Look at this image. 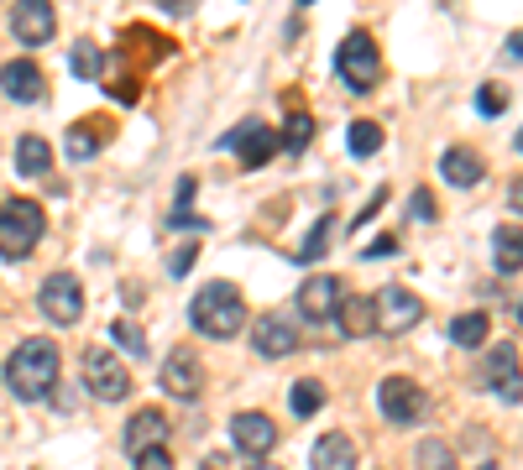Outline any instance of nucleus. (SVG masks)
I'll return each instance as SVG.
<instances>
[{
  "instance_id": "35",
  "label": "nucleus",
  "mask_w": 523,
  "mask_h": 470,
  "mask_svg": "<svg viewBox=\"0 0 523 470\" xmlns=\"http://www.w3.org/2000/svg\"><path fill=\"white\" fill-rule=\"evenodd\" d=\"M398 251V235H377V241L367 246V262H377V256H393Z\"/></svg>"
},
{
  "instance_id": "1",
  "label": "nucleus",
  "mask_w": 523,
  "mask_h": 470,
  "mask_svg": "<svg viewBox=\"0 0 523 470\" xmlns=\"http://www.w3.org/2000/svg\"><path fill=\"white\" fill-rule=\"evenodd\" d=\"M58 382V345L53 340H21L6 361V387L21 403H42Z\"/></svg>"
},
{
  "instance_id": "9",
  "label": "nucleus",
  "mask_w": 523,
  "mask_h": 470,
  "mask_svg": "<svg viewBox=\"0 0 523 470\" xmlns=\"http://www.w3.org/2000/svg\"><path fill=\"white\" fill-rule=\"evenodd\" d=\"M340 282L330 277V272H314L304 288H299V314L309 319V324H330L335 314H340Z\"/></svg>"
},
{
  "instance_id": "29",
  "label": "nucleus",
  "mask_w": 523,
  "mask_h": 470,
  "mask_svg": "<svg viewBox=\"0 0 523 470\" xmlns=\"http://www.w3.org/2000/svg\"><path fill=\"white\" fill-rule=\"evenodd\" d=\"M346 141H351V152H356V157H372V152L382 147V126H377V121H356Z\"/></svg>"
},
{
  "instance_id": "24",
  "label": "nucleus",
  "mask_w": 523,
  "mask_h": 470,
  "mask_svg": "<svg viewBox=\"0 0 523 470\" xmlns=\"http://www.w3.org/2000/svg\"><path fill=\"white\" fill-rule=\"evenodd\" d=\"M100 131H105L100 121H79L74 131H68V157H74V162H89V157L100 152V141H105Z\"/></svg>"
},
{
  "instance_id": "16",
  "label": "nucleus",
  "mask_w": 523,
  "mask_h": 470,
  "mask_svg": "<svg viewBox=\"0 0 523 470\" xmlns=\"http://www.w3.org/2000/svg\"><path fill=\"white\" fill-rule=\"evenodd\" d=\"M0 89H6L16 105H32V100H42V94H48V79H42V68H37L32 58H16V63L0 68Z\"/></svg>"
},
{
  "instance_id": "22",
  "label": "nucleus",
  "mask_w": 523,
  "mask_h": 470,
  "mask_svg": "<svg viewBox=\"0 0 523 470\" xmlns=\"http://www.w3.org/2000/svg\"><path fill=\"white\" fill-rule=\"evenodd\" d=\"M48 168H53V147H48V141H42V136H21L16 141V173L21 178H42Z\"/></svg>"
},
{
  "instance_id": "20",
  "label": "nucleus",
  "mask_w": 523,
  "mask_h": 470,
  "mask_svg": "<svg viewBox=\"0 0 523 470\" xmlns=\"http://www.w3.org/2000/svg\"><path fill=\"white\" fill-rule=\"evenodd\" d=\"M340 329H346L351 340H367L372 329H377V303L372 298H340Z\"/></svg>"
},
{
  "instance_id": "41",
  "label": "nucleus",
  "mask_w": 523,
  "mask_h": 470,
  "mask_svg": "<svg viewBox=\"0 0 523 470\" xmlns=\"http://www.w3.org/2000/svg\"><path fill=\"white\" fill-rule=\"evenodd\" d=\"M518 152H523V131H518Z\"/></svg>"
},
{
  "instance_id": "12",
  "label": "nucleus",
  "mask_w": 523,
  "mask_h": 470,
  "mask_svg": "<svg viewBox=\"0 0 523 470\" xmlns=\"http://www.w3.org/2000/svg\"><path fill=\"white\" fill-rule=\"evenodd\" d=\"M482 382L497 392V397H518L523 392V371H518V350L503 340V345H492L487 350V361H482Z\"/></svg>"
},
{
  "instance_id": "36",
  "label": "nucleus",
  "mask_w": 523,
  "mask_h": 470,
  "mask_svg": "<svg viewBox=\"0 0 523 470\" xmlns=\"http://www.w3.org/2000/svg\"><path fill=\"white\" fill-rule=\"evenodd\" d=\"M194 256H199L194 246H178V251H173V267H168V272H173V277H184V272L194 267Z\"/></svg>"
},
{
  "instance_id": "2",
  "label": "nucleus",
  "mask_w": 523,
  "mask_h": 470,
  "mask_svg": "<svg viewBox=\"0 0 523 470\" xmlns=\"http://www.w3.org/2000/svg\"><path fill=\"white\" fill-rule=\"evenodd\" d=\"M189 324L199 329V335H210V340H231L246 324V303H241V293L231 288V282H210V288L194 293Z\"/></svg>"
},
{
  "instance_id": "17",
  "label": "nucleus",
  "mask_w": 523,
  "mask_h": 470,
  "mask_svg": "<svg viewBox=\"0 0 523 470\" xmlns=\"http://www.w3.org/2000/svg\"><path fill=\"white\" fill-rule=\"evenodd\" d=\"M126 450L142 455V450H168V418L157 408H142L126 423Z\"/></svg>"
},
{
  "instance_id": "38",
  "label": "nucleus",
  "mask_w": 523,
  "mask_h": 470,
  "mask_svg": "<svg viewBox=\"0 0 523 470\" xmlns=\"http://www.w3.org/2000/svg\"><path fill=\"white\" fill-rule=\"evenodd\" d=\"M508 209H513V215H523V178L508 183Z\"/></svg>"
},
{
  "instance_id": "42",
  "label": "nucleus",
  "mask_w": 523,
  "mask_h": 470,
  "mask_svg": "<svg viewBox=\"0 0 523 470\" xmlns=\"http://www.w3.org/2000/svg\"><path fill=\"white\" fill-rule=\"evenodd\" d=\"M518 319H523V303H518Z\"/></svg>"
},
{
  "instance_id": "26",
  "label": "nucleus",
  "mask_w": 523,
  "mask_h": 470,
  "mask_svg": "<svg viewBox=\"0 0 523 470\" xmlns=\"http://www.w3.org/2000/svg\"><path fill=\"white\" fill-rule=\"evenodd\" d=\"M309 136H314V115H309V110H288V126H283V136H278V147L304 152Z\"/></svg>"
},
{
  "instance_id": "14",
  "label": "nucleus",
  "mask_w": 523,
  "mask_h": 470,
  "mask_svg": "<svg viewBox=\"0 0 523 470\" xmlns=\"http://www.w3.org/2000/svg\"><path fill=\"white\" fill-rule=\"evenodd\" d=\"M225 147H236L246 168H262V162L278 152V136H272L262 121H241L236 131H225Z\"/></svg>"
},
{
  "instance_id": "15",
  "label": "nucleus",
  "mask_w": 523,
  "mask_h": 470,
  "mask_svg": "<svg viewBox=\"0 0 523 470\" xmlns=\"http://www.w3.org/2000/svg\"><path fill=\"white\" fill-rule=\"evenodd\" d=\"M252 345L262 350L267 361H278V356H288V350L299 345V329H293L288 314H262V319L252 324Z\"/></svg>"
},
{
  "instance_id": "23",
  "label": "nucleus",
  "mask_w": 523,
  "mask_h": 470,
  "mask_svg": "<svg viewBox=\"0 0 523 470\" xmlns=\"http://www.w3.org/2000/svg\"><path fill=\"white\" fill-rule=\"evenodd\" d=\"M487 335H492V319H487V314H461L456 324H450V340H456L461 350L487 345Z\"/></svg>"
},
{
  "instance_id": "10",
  "label": "nucleus",
  "mask_w": 523,
  "mask_h": 470,
  "mask_svg": "<svg viewBox=\"0 0 523 470\" xmlns=\"http://www.w3.org/2000/svg\"><path fill=\"white\" fill-rule=\"evenodd\" d=\"M377 408L388 423H414L424 408V392H419V382H408V376H388V382L377 387Z\"/></svg>"
},
{
  "instance_id": "11",
  "label": "nucleus",
  "mask_w": 523,
  "mask_h": 470,
  "mask_svg": "<svg viewBox=\"0 0 523 470\" xmlns=\"http://www.w3.org/2000/svg\"><path fill=\"white\" fill-rule=\"evenodd\" d=\"M231 439H236L241 455L262 460V455H272V444H278V423H272L267 413H236L231 418Z\"/></svg>"
},
{
  "instance_id": "6",
  "label": "nucleus",
  "mask_w": 523,
  "mask_h": 470,
  "mask_svg": "<svg viewBox=\"0 0 523 470\" xmlns=\"http://www.w3.org/2000/svg\"><path fill=\"white\" fill-rule=\"evenodd\" d=\"M157 387H163L168 397H178V403H194V397L204 392V361H199V350L194 345L168 350L163 371H157Z\"/></svg>"
},
{
  "instance_id": "13",
  "label": "nucleus",
  "mask_w": 523,
  "mask_h": 470,
  "mask_svg": "<svg viewBox=\"0 0 523 470\" xmlns=\"http://www.w3.org/2000/svg\"><path fill=\"white\" fill-rule=\"evenodd\" d=\"M11 32H16V42L42 47L58 32V16H53V6H42V0H21V6H11Z\"/></svg>"
},
{
  "instance_id": "21",
  "label": "nucleus",
  "mask_w": 523,
  "mask_h": 470,
  "mask_svg": "<svg viewBox=\"0 0 523 470\" xmlns=\"http://www.w3.org/2000/svg\"><path fill=\"white\" fill-rule=\"evenodd\" d=\"M492 262L497 272H523V225H497L492 230Z\"/></svg>"
},
{
  "instance_id": "28",
  "label": "nucleus",
  "mask_w": 523,
  "mask_h": 470,
  "mask_svg": "<svg viewBox=\"0 0 523 470\" xmlns=\"http://www.w3.org/2000/svg\"><path fill=\"white\" fill-rule=\"evenodd\" d=\"M68 63H74V74H79V79H100V74H105V53H100L95 42H79Z\"/></svg>"
},
{
  "instance_id": "19",
  "label": "nucleus",
  "mask_w": 523,
  "mask_h": 470,
  "mask_svg": "<svg viewBox=\"0 0 523 470\" xmlns=\"http://www.w3.org/2000/svg\"><path fill=\"white\" fill-rule=\"evenodd\" d=\"M440 173H445V183H456V188H476L482 173H487V162H482V152H471V147H450L440 157Z\"/></svg>"
},
{
  "instance_id": "25",
  "label": "nucleus",
  "mask_w": 523,
  "mask_h": 470,
  "mask_svg": "<svg viewBox=\"0 0 523 470\" xmlns=\"http://www.w3.org/2000/svg\"><path fill=\"white\" fill-rule=\"evenodd\" d=\"M414 465H419V470H456V450H450L445 439H419Z\"/></svg>"
},
{
  "instance_id": "34",
  "label": "nucleus",
  "mask_w": 523,
  "mask_h": 470,
  "mask_svg": "<svg viewBox=\"0 0 523 470\" xmlns=\"http://www.w3.org/2000/svg\"><path fill=\"white\" fill-rule=\"evenodd\" d=\"M136 470H173V455L168 450H142V455H131Z\"/></svg>"
},
{
  "instance_id": "3",
  "label": "nucleus",
  "mask_w": 523,
  "mask_h": 470,
  "mask_svg": "<svg viewBox=\"0 0 523 470\" xmlns=\"http://www.w3.org/2000/svg\"><path fill=\"white\" fill-rule=\"evenodd\" d=\"M37 241H42V204H32V199L0 204V256L6 262H27Z\"/></svg>"
},
{
  "instance_id": "18",
  "label": "nucleus",
  "mask_w": 523,
  "mask_h": 470,
  "mask_svg": "<svg viewBox=\"0 0 523 470\" xmlns=\"http://www.w3.org/2000/svg\"><path fill=\"white\" fill-rule=\"evenodd\" d=\"M309 465L314 470H356V444L351 434H320L309 450Z\"/></svg>"
},
{
  "instance_id": "5",
  "label": "nucleus",
  "mask_w": 523,
  "mask_h": 470,
  "mask_svg": "<svg viewBox=\"0 0 523 470\" xmlns=\"http://www.w3.org/2000/svg\"><path fill=\"white\" fill-rule=\"evenodd\" d=\"M37 309L48 314L53 324H79L84 319V282L74 277V272H53L48 282L37 288Z\"/></svg>"
},
{
  "instance_id": "37",
  "label": "nucleus",
  "mask_w": 523,
  "mask_h": 470,
  "mask_svg": "<svg viewBox=\"0 0 523 470\" xmlns=\"http://www.w3.org/2000/svg\"><path fill=\"white\" fill-rule=\"evenodd\" d=\"M199 470H236V460L225 455V450H210V455L199 460Z\"/></svg>"
},
{
  "instance_id": "33",
  "label": "nucleus",
  "mask_w": 523,
  "mask_h": 470,
  "mask_svg": "<svg viewBox=\"0 0 523 470\" xmlns=\"http://www.w3.org/2000/svg\"><path fill=\"white\" fill-rule=\"evenodd\" d=\"M408 215L414 220H435L440 209H435V194H429V188H414V199H408Z\"/></svg>"
},
{
  "instance_id": "31",
  "label": "nucleus",
  "mask_w": 523,
  "mask_h": 470,
  "mask_svg": "<svg viewBox=\"0 0 523 470\" xmlns=\"http://www.w3.org/2000/svg\"><path fill=\"white\" fill-rule=\"evenodd\" d=\"M325 246H330V220H320L309 230V241L299 246V256H293V262H314V256H325Z\"/></svg>"
},
{
  "instance_id": "4",
  "label": "nucleus",
  "mask_w": 523,
  "mask_h": 470,
  "mask_svg": "<svg viewBox=\"0 0 523 470\" xmlns=\"http://www.w3.org/2000/svg\"><path fill=\"white\" fill-rule=\"evenodd\" d=\"M335 74L351 94H372L382 79V58H377V42L367 32H351L346 42L335 47Z\"/></svg>"
},
{
  "instance_id": "39",
  "label": "nucleus",
  "mask_w": 523,
  "mask_h": 470,
  "mask_svg": "<svg viewBox=\"0 0 523 470\" xmlns=\"http://www.w3.org/2000/svg\"><path fill=\"white\" fill-rule=\"evenodd\" d=\"M508 53H513V58H523V32H513V37H508Z\"/></svg>"
},
{
  "instance_id": "32",
  "label": "nucleus",
  "mask_w": 523,
  "mask_h": 470,
  "mask_svg": "<svg viewBox=\"0 0 523 470\" xmlns=\"http://www.w3.org/2000/svg\"><path fill=\"white\" fill-rule=\"evenodd\" d=\"M476 110H482V115H503L508 110V89L482 84V94H476Z\"/></svg>"
},
{
  "instance_id": "7",
  "label": "nucleus",
  "mask_w": 523,
  "mask_h": 470,
  "mask_svg": "<svg viewBox=\"0 0 523 470\" xmlns=\"http://www.w3.org/2000/svg\"><path fill=\"white\" fill-rule=\"evenodd\" d=\"M84 387L100 397V403H121V397L131 392V371L121 356H110V350H84Z\"/></svg>"
},
{
  "instance_id": "40",
  "label": "nucleus",
  "mask_w": 523,
  "mask_h": 470,
  "mask_svg": "<svg viewBox=\"0 0 523 470\" xmlns=\"http://www.w3.org/2000/svg\"><path fill=\"white\" fill-rule=\"evenodd\" d=\"M252 470H283V465H252Z\"/></svg>"
},
{
  "instance_id": "27",
  "label": "nucleus",
  "mask_w": 523,
  "mask_h": 470,
  "mask_svg": "<svg viewBox=\"0 0 523 470\" xmlns=\"http://www.w3.org/2000/svg\"><path fill=\"white\" fill-rule=\"evenodd\" d=\"M288 408H293V413H299V418H309V413H320V408H325V387H320V382H299V387H293V392H288Z\"/></svg>"
},
{
  "instance_id": "8",
  "label": "nucleus",
  "mask_w": 523,
  "mask_h": 470,
  "mask_svg": "<svg viewBox=\"0 0 523 470\" xmlns=\"http://www.w3.org/2000/svg\"><path fill=\"white\" fill-rule=\"evenodd\" d=\"M372 303H377V329L382 335H408V329L424 319V303L408 288H382Z\"/></svg>"
},
{
  "instance_id": "30",
  "label": "nucleus",
  "mask_w": 523,
  "mask_h": 470,
  "mask_svg": "<svg viewBox=\"0 0 523 470\" xmlns=\"http://www.w3.org/2000/svg\"><path fill=\"white\" fill-rule=\"evenodd\" d=\"M110 340H121V350L126 356H147V335L136 324H126V319H116V329H110Z\"/></svg>"
}]
</instances>
